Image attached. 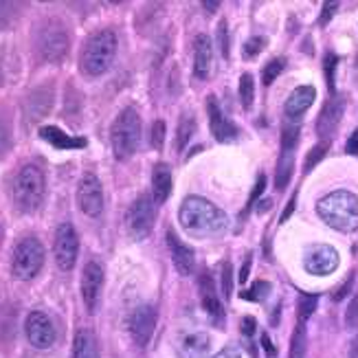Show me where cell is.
<instances>
[{"label":"cell","instance_id":"obj_1","mask_svg":"<svg viewBox=\"0 0 358 358\" xmlns=\"http://www.w3.org/2000/svg\"><path fill=\"white\" fill-rule=\"evenodd\" d=\"M178 220L180 227L194 238H217L229 229L227 213L200 196H189L182 200Z\"/></svg>","mask_w":358,"mask_h":358},{"label":"cell","instance_id":"obj_2","mask_svg":"<svg viewBox=\"0 0 358 358\" xmlns=\"http://www.w3.org/2000/svg\"><path fill=\"white\" fill-rule=\"evenodd\" d=\"M317 213L325 224L341 233L358 231V196L348 189L323 196L317 202Z\"/></svg>","mask_w":358,"mask_h":358},{"label":"cell","instance_id":"obj_3","mask_svg":"<svg viewBox=\"0 0 358 358\" xmlns=\"http://www.w3.org/2000/svg\"><path fill=\"white\" fill-rule=\"evenodd\" d=\"M117 55V36L110 29H101L92 34L80 55V66L88 77H99L113 66Z\"/></svg>","mask_w":358,"mask_h":358},{"label":"cell","instance_id":"obj_4","mask_svg":"<svg viewBox=\"0 0 358 358\" xmlns=\"http://www.w3.org/2000/svg\"><path fill=\"white\" fill-rule=\"evenodd\" d=\"M44 189H46V180H44V174L40 167H36V165L20 167V172L15 174V180H13L15 207H18L22 213H34L42 205Z\"/></svg>","mask_w":358,"mask_h":358},{"label":"cell","instance_id":"obj_5","mask_svg":"<svg viewBox=\"0 0 358 358\" xmlns=\"http://www.w3.org/2000/svg\"><path fill=\"white\" fill-rule=\"evenodd\" d=\"M110 141H113V152L119 161L130 159L138 150V143H141V117H138L134 108H126L115 119L110 130Z\"/></svg>","mask_w":358,"mask_h":358},{"label":"cell","instance_id":"obj_6","mask_svg":"<svg viewBox=\"0 0 358 358\" xmlns=\"http://www.w3.org/2000/svg\"><path fill=\"white\" fill-rule=\"evenodd\" d=\"M44 264V246L38 238H22L13 248L11 271L18 279H34Z\"/></svg>","mask_w":358,"mask_h":358},{"label":"cell","instance_id":"obj_7","mask_svg":"<svg viewBox=\"0 0 358 358\" xmlns=\"http://www.w3.org/2000/svg\"><path fill=\"white\" fill-rule=\"evenodd\" d=\"M38 51L46 62H62L69 53V34L55 20H49L38 31Z\"/></svg>","mask_w":358,"mask_h":358},{"label":"cell","instance_id":"obj_8","mask_svg":"<svg viewBox=\"0 0 358 358\" xmlns=\"http://www.w3.org/2000/svg\"><path fill=\"white\" fill-rule=\"evenodd\" d=\"M53 253H55L57 266L62 271H71L75 266L77 253H80V238H77V231L73 229L71 222H64V224L57 227Z\"/></svg>","mask_w":358,"mask_h":358},{"label":"cell","instance_id":"obj_9","mask_svg":"<svg viewBox=\"0 0 358 358\" xmlns=\"http://www.w3.org/2000/svg\"><path fill=\"white\" fill-rule=\"evenodd\" d=\"M341 264L338 251L330 244H315L306 251L303 268L315 277H328L332 275Z\"/></svg>","mask_w":358,"mask_h":358},{"label":"cell","instance_id":"obj_10","mask_svg":"<svg viewBox=\"0 0 358 358\" xmlns=\"http://www.w3.org/2000/svg\"><path fill=\"white\" fill-rule=\"evenodd\" d=\"M128 231L136 240H143L148 238V233L154 227V205H152V198L150 196H138L130 209H128Z\"/></svg>","mask_w":358,"mask_h":358},{"label":"cell","instance_id":"obj_11","mask_svg":"<svg viewBox=\"0 0 358 358\" xmlns=\"http://www.w3.org/2000/svg\"><path fill=\"white\" fill-rule=\"evenodd\" d=\"M24 330H27L29 343L34 348H38V350H49L55 343V325L49 319V315L40 313V310L29 313Z\"/></svg>","mask_w":358,"mask_h":358},{"label":"cell","instance_id":"obj_12","mask_svg":"<svg viewBox=\"0 0 358 358\" xmlns=\"http://www.w3.org/2000/svg\"><path fill=\"white\" fill-rule=\"evenodd\" d=\"M77 205L88 215L97 217L103 211V187L95 174H86L77 187Z\"/></svg>","mask_w":358,"mask_h":358},{"label":"cell","instance_id":"obj_13","mask_svg":"<svg viewBox=\"0 0 358 358\" xmlns=\"http://www.w3.org/2000/svg\"><path fill=\"white\" fill-rule=\"evenodd\" d=\"M154 328H157V308L150 306V303L138 306L130 317L132 341L138 348H145L150 343L152 334H154Z\"/></svg>","mask_w":358,"mask_h":358},{"label":"cell","instance_id":"obj_14","mask_svg":"<svg viewBox=\"0 0 358 358\" xmlns=\"http://www.w3.org/2000/svg\"><path fill=\"white\" fill-rule=\"evenodd\" d=\"M198 288H200V301H202V308H205V313L209 315V319L213 321V325L220 328L222 321H224V308H222V301H220V292L215 288V282L209 271L200 273V279H198Z\"/></svg>","mask_w":358,"mask_h":358},{"label":"cell","instance_id":"obj_15","mask_svg":"<svg viewBox=\"0 0 358 358\" xmlns=\"http://www.w3.org/2000/svg\"><path fill=\"white\" fill-rule=\"evenodd\" d=\"M101 286H103V268L97 262H88L82 273V299L88 308V313H95L97 310Z\"/></svg>","mask_w":358,"mask_h":358},{"label":"cell","instance_id":"obj_16","mask_svg":"<svg viewBox=\"0 0 358 358\" xmlns=\"http://www.w3.org/2000/svg\"><path fill=\"white\" fill-rule=\"evenodd\" d=\"M207 113H209V126H211V132L213 136L217 138V141H233V138L238 136V128H236V123L229 121V117L222 113V108L217 106L215 97L211 95L207 99Z\"/></svg>","mask_w":358,"mask_h":358},{"label":"cell","instance_id":"obj_17","mask_svg":"<svg viewBox=\"0 0 358 358\" xmlns=\"http://www.w3.org/2000/svg\"><path fill=\"white\" fill-rule=\"evenodd\" d=\"M167 246H169V255H172L176 271L180 275H192L196 268V255L192 251V246H187L174 231H167Z\"/></svg>","mask_w":358,"mask_h":358},{"label":"cell","instance_id":"obj_18","mask_svg":"<svg viewBox=\"0 0 358 358\" xmlns=\"http://www.w3.org/2000/svg\"><path fill=\"white\" fill-rule=\"evenodd\" d=\"M343 110H345V101H343V97H336V95L323 106V110H321V115L317 119V132H319V136L328 138L338 128L341 117H343Z\"/></svg>","mask_w":358,"mask_h":358},{"label":"cell","instance_id":"obj_19","mask_svg":"<svg viewBox=\"0 0 358 358\" xmlns=\"http://www.w3.org/2000/svg\"><path fill=\"white\" fill-rule=\"evenodd\" d=\"M213 66V46L207 36H198L194 44V73L198 80H207Z\"/></svg>","mask_w":358,"mask_h":358},{"label":"cell","instance_id":"obj_20","mask_svg":"<svg viewBox=\"0 0 358 358\" xmlns=\"http://www.w3.org/2000/svg\"><path fill=\"white\" fill-rule=\"evenodd\" d=\"M176 348L182 358H205L209 352V338L202 332H185L178 336Z\"/></svg>","mask_w":358,"mask_h":358},{"label":"cell","instance_id":"obj_21","mask_svg":"<svg viewBox=\"0 0 358 358\" xmlns=\"http://www.w3.org/2000/svg\"><path fill=\"white\" fill-rule=\"evenodd\" d=\"M40 138L53 145L55 150H82L86 148V138L82 136H71L64 130H59L55 126H44L40 130Z\"/></svg>","mask_w":358,"mask_h":358},{"label":"cell","instance_id":"obj_22","mask_svg":"<svg viewBox=\"0 0 358 358\" xmlns=\"http://www.w3.org/2000/svg\"><path fill=\"white\" fill-rule=\"evenodd\" d=\"M317 97V90L313 86H297L292 92H290V97L286 99V106H284V113L294 119V117H301L310 106H313Z\"/></svg>","mask_w":358,"mask_h":358},{"label":"cell","instance_id":"obj_23","mask_svg":"<svg viewBox=\"0 0 358 358\" xmlns=\"http://www.w3.org/2000/svg\"><path fill=\"white\" fill-rule=\"evenodd\" d=\"M169 192H172V172L165 163H159L152 172V196L154 202H165Z\"/></svg>","mask_w":358,"mask_h":358},{"label":"cell","instance_id":"obj_24","mask_svg":"<svg viewBox=\"0 0 358 358\" xmlns=\"http://www.w3.org/2000/svg\"><path fill=\"white\" fill-rule=\"evenodd\" d=\"M73 358H99L97 338L90 330H80L73 341Z\"/></svg>","mask_w":358,"mask_h":358},{"label":"cell","instance_id":"obj_25","mask_svg":"<svg viewBox=\"0 0 358 358\" xmlns=\"http://www.w3.org/2000/svg\"><path fill=\"white\" fill-rule=\"evenodd\" d=\"M292 167H294V154L288 150H282V157L277 163V172H275V185L277 189H286V185L292 178Z\"/></svg>","mask_w":358,"mask_h":358},{"label":"cell","instance_id":"obj_26","mask_svg":"<svg viewBox=\"0 0 358 358\" xmlns=\"http://www.w3.org/2000/svg\"><path fill=\"white\" fill-rule=\"evenodd\" d=\"M194 130H196V121H194V117L182 115V117H180V123H178V132H176V148H178L180 152L187 148V143H189V138H192Z\"/></svg>","mask_w":358,"mask_h":358},{"label":"cell","instance_id":"obj_27","mask_svg":"<svg viewBox=\"0 0 358 358\" xmlns=\"http://www.w3.org/2000/svg\"><path fill=\"white\" fill-rule=\"evenodd\" d=\"M238 95H240V101L242 106L246 108H251L253 106V97H255V82H253V77L251 75H242L240 77V84H238Z\"/></svg>","mask_w":358,"mask_h":358},{"label":"cell","instance_id":"obj_28","mask_svg":"<svg viewBox=\"0 0 358 358\" xmlns=\"http://www.w3.org/2000/svg\"><path fill=\"white\" fill-rule=\"evenodd\" d=\"M303 354H306V328L303 323H299L290 341V358H303Z\"/></svg>","mask_w":358,"mask_h":358},{"label":"cell","instance_id":"obj_29","mask_svg":"<svg viewBox=\"0 0 358 358\" xmlns=\"http://www.w3.org/2000/svg\"><path fill=\"white\" fill-rule=\"evenodd\" d=\"M317 297L315 294H301L299 297V308H297V315H299V323H306L310 317L315 315L317 310Z\"/></svg>","mask_w":358,"mask_h":358},{"label":"cell","instance_id":"obj_30","mask_svg":"<svg viewBox=\"0 0 358 358\" xmlns=\"http://www.w3.org/2000/svg\"><path fill=\"white\" fill-rule=\"evenodd\" d=\"M325 152H328V141H323L319 145H315L313 150H310V154L306 157V163H303V172H313V169L317 167V163L325 157Z\"/></svg>","mask_w":358,"mask_h":358},{"label":"cell","instance_id":"obj_31","mask_svg":"<svg viewBox=\"0 0 358 358\" xmlns=\"http://www.w3.org/2000/svg\"><path fill=\"white\" fill-rule=\"evenodd\" d=\"M284 71V59L282 57H277V59H271L266 66H264V71H262V82L264 84H273L277 77H279V73Z\"/></svg>","mask_w":358,"mask_h":358},{"label":"cell","instance_id":"obj_32","mask_svg":"<svg viewBox=\"0 0 358 358\" xmlns=\"http://www.w3.org/2000/svg\"><path fill=\"white\" fill-rule=\"evenodd\" d=\"M220 288H222L224 299H231V292H233V268H231L229 262H224L222 268H220Z\"/></svg>","mask_w":358,"mask_h":358},{"label":"cell","instance_id":"obj_33","mask_svg":"<svg viewBox=\"0 0 358 358\" xmlns=\"http://www.w3.org/2000/svg\"><path fill=\"white\" fill-rule=\"evenodd\" d=\"M268 292H271V284L268 282H255L251 286V290H246L242 297L248 299V301H262Z\"/></svg>","mask_w":358,"mask_h":358},{"label":"cell","instance_id":"obj_34","mask_svg":"<svg viewBox=\"0 0 358 358\" xmlns=\"http://www.w3.org/2000/svg\"><path fill=\"white\" fill-rule=\"evenodd\" d=\"M165 143V123L163 121H154L152 130H150V145L154 150H161Z\"/></svg>","mask_w":358,"mask_h":358},{"label":"cell","instance_id":"obj_35","mask_svg":"<svg viewBox=\"0 0 358 358\" xmlns=\"http://www.w3.org/2000/svg\"><path fill=\"white\" fill-rule=\"evenodd\" d=\"M297 141H299V126H286L282 132V150L292 152Z\"/></svg>","mask_w":358,"mask_h":358},{"label":"cell","instance_id":"obj_36","mask_svg":"<svg viewBox=\"0 0 358 358\" xmlns=\"http://www.w3.org/2000/svg\"><path fill=\"white\" fill-rule=\"evenodd\" d=\"M336 55H332V53H328L325 55V64H323V69H325V82H328V88L334 92V73H336Z\"/></svg>","mask_w":358,"mask_h":358},{"label":"cell","instance_id":"obj_37","mask_svg":"<svg viewBox=\"0 0 358 358\" xmlns=\"http://www.w3.org/2000/svg\"><path fill=\"white\" fill-rule=\"evenodd\" d=\"M345 325L348 328H358V292L352 297V301L345 310Z\"/></svg>","mask_w":358,"mask_h":358},{"label":"cell","instance_id":"obj_38","mask_svg":"<svg viewBox=\"0 0 358 358\" xmlns=\"http://www.w3.org/2000/svg\"><path fill=\"white\" fill-rule=\"evenodd\" d=\"M217 46H220V53L229 57V31L224 22L217 24Z\"/></svg>","mask_w":358,"mask_h":358},{"label":"cell","instance_id":"obj_39","mask_svg":"<svg viewBox=\"0 0 358 358\" xmlns=\"http://www.w3.org/2000/svg\"><path fill=\"white\" fill-rule=\"evenodd\" d=\"M264 189H266V176H264V174H262V176L257 178L255 187H253V192H251V196H248V205H246V209H251V207L255 205V200H257V198L262 196V192H264Z\"/></svg>","mask_w":358,"mask_h":358},{"label":"cell","instance_id":"obj_40","mask_svg":"<svg viewBox=\"0 0 358 358\" xmlns=\"http://www.w3.org/2000/svg\"><path fill=\"white\" fill-rule=\"evenodd\" d=\"M264 44H266V40H264V38H251V40L244 44V53L248 57H253V55H257L264 49Z\"/></svg>","mask_w":358,"mask_h":358},{"label":"cell","instance_id":"obj_41","mask_svg":"<svg viewBox=\"0 0 358 358\" xmlns=\"http://www.w3.org/2000/svg\"><path fill=\"white\" fill-rule=\"evenodd\" d=\"M9 18H13V5L0 3V27H7Z\"/></svg>","mask_w":358,"mask_h":358},{"label":"cell","instance_id":"obj_42","mask_svg":"<svg viewBox=\"0 0 358 358\" xmlns=\"http://www.w3.org/2000/svg\"><path fill=\"white\" fill-rule=\"evenodd\" d=\"M352 284H354V275H350V277H348V282H345L343 286H341V288H338V290L334 292V301H341V299H343V297H345V294L350 292Z\"/></svg>","mask_w":358,"mask_h":358},{"label":"cell","instance_id":"obj_43","mask_svg":"<svg viewBox=\"0 0 358 358\" xmlns=\"http://www.w3.org/2000/svg\"><path fill=\"white\" fill-rule=\"evenodd\" d=\"M348 152L350 154H354V157H358V128L352 132V136H350V141H348Z\"/></svg>","mask_w":358,"mask_h":358},{"label":"cell","instance_id":"obj_44","mask_svg":"<svg viewBox=\"0 0 358 358\" xmlns=\"http://www.w3.org/2000/svg\"><path fill=\"white\" fill-rule=\"evenodd\" d=\"M242 332H244L246 336H251V334L255 332V319H253V317H246V319L242 321Z\"/></svg>","mask_w":358,"mask_h":358},{"label":"cell","instance_id":"obj_45","mask_svg":"<svg viewBox=\"0 0 358 358\" xmlns=\"http://www.w3.org/2000/svg\"><path fill=\"white\" fill-rule=\"evenodd\" d=\"M248 268H251V255H248L246 259H244V266H242V271H240V284H244L246 282V277H248Z\"/></svg>","mask_w":358,"mask_h":358},{"label":"cell","instance_id":"obj_46","mask_svg":"<svg viewBox=\"0 0 358 358\" xmlns=\"http://www.w3.org/2000/svg\"><path fill=\"white\" fill-rule=\"evenodd\" d=\"M323 9H325V11H323V15H321V22H328V20H330V15H332L334 9H336V3H328Z\"/></svg>","mask_w":358,"mask_h":358},{"label":"cell","instance_id":"obj_47","mask_svg":"<svg viewBox=\"0 0 358 358\" xmlns=\"http://www.w3.org/2000/svg\"><path fill=\"white\" fill-rule=\"evenodd\" d=\"M262 345H264V350H266V352H268V356H275V354H277V350L273 348V343H271V338H268L266 334H264V336H262Z\"/></svg>","mask_w":358,"mask_h":358},{"label":"cell","instance_id":"obj_48","mask_svg":"<svg viewBox=\"0 0 358 358\" xmlns=\"http://www.w3.org/2000/svg\"><path fill=\"white\" fill-rule=\"evenodd\" d=\"M213 358H242L236 350H222L220 354H215Z\"/></svg>","mask_w":358,"mask_h":358},{"label":"cell","instance_id":"obj_49","mask_svg":"<svg viewBox=\"0 0 358 358\" xmlns=\"http://www.w3.org/2000/svg\"><path fill=\"white\" fill-rule=\"evenodd\" d=\"M7 143H9V138H7V132H5V128H3V126H0V154L5 152Z\"/></svg>","mask_w":358,"mask_h":358},{"label":"cell","instance_id":"obj_50","mask_svg":"<svg viewBox=\"0 0 358 358\" xmlns=\"http://www.w3.org/2000/svg\"><path fill=\"white\" fill-rule=\"evenodd\" d=\"M292 211H294V198H292V200L288 202V207H286V211L282 213V222H286V220H288V217H290V213H292Z\"/></svg>","mask_w":358,"mask_h":358},{"label":"cell","instance_id":"obj_51","mask_svg":"<svg viewBox=\"0 0 358 358\" xmlns=\"http://www.w3.org/2000/svg\"><path fill=\"white\" fill-rule=\"evenodd\" d=\"M350 358H358V336L352 341V345H350Z\"/></svg>","mask_w":358,"mask_h":358},{"label":"cell","instance_id":"obj_52","mask_svg":"<svg viewBox=\"0 0 358 358\" xmlns=\"http://www.w3.org/2000/svg\"><path fill=\"white\" fill-rule=\"evenodd\" d=\"M202 7H207L209 11H215V7H220V3H202Z\"/></svg>","mask_w":358,"mask_h":358}]
</instances>
